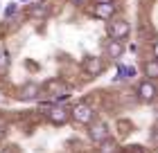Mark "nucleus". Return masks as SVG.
Wrapping results in <instances>:
<instances>
[{
	"mask_svg": "<svg viewBox=\"0 0 158 153\" xmlns=\"http://www.w3.org/2000/svg\"><path fill=\"white\" fill-rule=\"evenodd\" d=\"M48 14H50V7L45 2H43V5H34L32 9H30V16L32 18H45Z\"/></svg>",
	"mask_w": 158,
	"mask_h": 153,
	"instance_id": "nucleus-13",
	"label": "nucleus"
},
{
	"mask_svg": "<svg viewBox=\"0 0 158 153\" xmlns=\"http://www.w3.org/2000/svg\"><path fill=\"white\" fill-rule=\"evenodd\" d=\"M118 151H120L118 142L111 140V137H106L104 142H99V149H97V153H118Z\"/></svg>",
	"mask_w": 158,
	"mask_h": 153,
	"instance_id": "nucleus-11",
	"label": "nucleus"
},
{
	"mask_svg": "<svg viewBox=\"0 0 158 153\" xmlns=\"http://www.w3.org/2000/svg\"><path fill=\"white\" fill-rule=\"evenodd\" d=\"M39 95H41V86L30 81V83H25L23 88L18 90V99L20 101H34V99H39Z\"/></svg>",
	"mask_w": 158,
	"mask_h": 153,
	"instance_id": "nucleus-8",
	"label": "nucleus"
},
{
	"mask_svg": "<svg viewBox=\"0 0 158 153\" xmlns=\"http://www.w3.org/2000/svg\"><path fill=\"white\" fill-rule=\"evenodd\" d=\"M142 70H145V74H147L149 79H158V61H156V59L147 61V63H145V68H142Z\"/></svg>",
	"mask_w": 158,
	"mask_h": 153,
	"instance_id": "nucleus-14",
	"label": "nucleus"
},
{
	"mask_svg": "<svg viewBox=\"0 0 158 153\" xmlns=\"http://www.w3.org/2000/svg\"><path fill=\"white\" fill-rule=\"evenodd\" d=\"M7 68H9V52L0 45V74H2Z\"/></svg>",
	"mask_w": 158,
	"mask_h": 153,
	"instance_id": "nucleus-15",
	"label": "nucleus"
},
{
	"mask_svg": "<svg viewBox=\"0 0 158 153\" xmlns=\"http://www.w3.org/2000/svg\"><path fill=\"white\" fill-rule=\"evenodd\" d=\"M16 11H18V2H9V5L5 7L2 16H5V18H14V16H16Z\"/></svg>",
	"mask_w": 158,
	"mask_h": 153,
	"instance_id": "nucleus-16",
	"label": "nucleus"
},
{
	"mask_svg": "<svg viewBox=\"0 0 158 153\" xmlns=\"http://www.w3.org/2000/svg\"><path fill=\"white\" fill-rule=\"evenodd\" d=\"M88 135H90V140L93 142H104L106 137H109V124H104V122H95V124H90V131H88Z\"/></svg>",
	"mask_w": 158,
	"mask_h": 153,
	"instance_id": "nucleus-9",
	"label": "nucleus"
},
{
	"mask_svg": "<svg viewBox=\"0 0 158 153\" xmlns=\"http://www.w3.org/2000/svg\"><path fill=\"white\" fill-rule=\"evenodd\" d=\"M41 90L45 92L48 97H52L54 104H59V101H66V99L70 97V88L61 81V79H48V81L41 86Z\"/></svg>",
	"mask_w": 158,
	"mask_h": 153,
	"instance_id": "nucleus-1",
	"label": "nucleus"
},
{
	"mask_svg": "<svg viewBox=\"0 0 158 153\" xmlns=\"http://www.w3.org/2000/svg\"><path fill=\"white\" fill-rule=\"evenodd\" d=\"M70 2H73V5H81L84 0H70Z\"/></svg>",
	"mask_w": 158,
	"mask_h": 153,
	"instance_id": "nucleus-20",
	"label": "nucleus"
},
{
	"mask_svg": "<svg viewBox=\"0 0 158 153\" xmlns=\"http://www.w3.org/2000/svg\"><path fill=\"white\" fill-rule=\"evenodd\" d=\"M135 77V68L133 65H120L118 68V79H122V81H129V79Z\"/></svg>",
	"mask_w": 158,
	"mask_h": 153,
	"instance_id": "nucleus-12",
	"label": "nucleus"
},
{
	"mask_svg": "<svg viewBox=\"0 0 158 153\" xmlns=\"http://www.w3.org/2000/svg\"><path fill=\"white\" fill-rule=\"evenodd\" d=\"M104 50H106V56H109V59H120V56L124 54V45H122V41H109Z\"/></svg>",
	"mask_w": 158,
	"mask_h": 153,
	"instance_id": "nucleus-10",
	"label": "nucleus"
},
{
	"mask_svg": "<svg viewBox=\"0 0 158 153\" xmlns=\"http://www.w3.org/2000/svg\"><path fill=\"white\" fill-rule=\"evenodd\" d=\"M48 119L52 122V124H66L70 119V111L66 106H61V104H56V106H50L48 108Z\"/></svg>",
	"mask_w": 158,
	"mask_h": 153,
	"instance_id": "nucleus-6",
	"label": "nucleus"
},
{
	"mask_svg": "<svg viewBox=\"0 0 158 153\" xmlns=\"http://www.w3.org/2000/svg\"><path fill=\"white\" fill-rule=\"evenodd\" d=\"M152 142H154V144H158V126L152 131Z\"/></svg>",
	"mask_w": 158,
	"mask_h": 153,
	"instance_id": "nucleus-18",
	"label": "nucleus"
},
{
	"mask_svg": "<svg viewBox=\"0 0 158 153\" xmlns=\"http://www.w3.org/2000/svg\"><path fill=\"white\" fill-rule=\"evenodd\" d=\"M118 11L115 2H95V9H93V16L99 20H111Z\"/></svg>",
	"mask_w": 158,
	"mask_h": 153,
	"instance_id": "nucleus-5",
	"label": "nucleus"
},
{
	"mask_svg": "<svg viewBox=\"0 0 158 153\" xmlns=\"http://www.w3.org/2000/svg\"><path fill=\"white\" fill-rule=\"evenodd\" d=\"M93 117H95V108H93L90 104H86V101H79L73 111H70V119H73L75 124H81V126L90 124Z\"/></svg>",
	"mask_w": 158,
	"mask_h": 153,
	"instance_id": "nucleus-2",
	"label": "nucleus"
},
{
	"mask_svg": "<svg viewBox=\"0 0 158 153\" xmlns=\"http://www.w3.org/2000/svg\"><path fill=\"white\" fill-rule=\"evenodd\" d=\"M156 95H158V88H156V83L152 81V79H147V81H142L138 86V97H140V101H154Z\"/></svg>",
	"mask_w": 158,
	"mask_h": 153,
	"instance_id": "nucleus-7",
	"label": "nucleus"
},
{
	"mask_svg": "<svg viewBox=\"0 0 158 153\" xmlns=\"http://www.w3.org/2000/svg\"><path fill=\"white\" fill-rule=\"evenodd\" d=\"M118 153H147L142 147H138V144H133V147H124V149H120Z\"/></svg>",
	"mask_w": 158,
	"mask_h": 153,
	"instance_id": "nucleus-17",
	"label": "nucleus"
},
{
	"mask_svg": "<svg viewBox=\"0 0 158 153\" xmlns=\"http://www.w3.org/2000/svg\"><path fill=\"white\" fill-rule=\"evenodd\" d=\"M106 32H109L111 41H124L129 34H131V25H129V20L124 18H111V23L106 25Z\"/></svg>",
	"mask_w": 158,
	"mask_h": 153,
	"instance_id": "nucleus-3",
	"label": "nucleus"
},
{
	"mask_svg": "<svg viewBox=\"0 0 158 153\" xmlns=\"http://www.w3.org/2000/svg\"><path fill=\"white\" fill-rule=\"evenodd\" d=\"M154 59H156V61H158V41H156V43H154Z\"/></svg>",
	"mask_w": 158,
	"mask_h": 153,
	"instance_id": "nucleus-19",
	"label": "nucleus"
},
{
	"mask_svg": "<svg viewBox=\"0 0 158 153\" xmlns=\"http://www.w3.org/2000/svg\"><path fill=\"white\" fill-rule=\"evenodd\" d=\"M95 2H113V0H95Z\"/></svg>",
	"mask_w": 158,
	"mask_h": 153,
	"instance_id": "nucleus-21",
	"label": "nucleus"
},
{
	"mask_svg": "<svg viewBox=\"0 0 158 153\" xmlns=\"http://www.w3.org/2000/svg\"><path fill=\"white\" fill-rule=\"evenodd\" d=\"M20 2H27V0H20Z\"/></svg>",
	"mask_w": 158,
	"mask_h": 153,
	"instance_id": "nucleus-22",
	"label": "nucleus"
},
{
	"mask_svg": "<svg viewBox=\"0 0 158 153\" xmlns=\"http://www.w3.org/2000/svg\"><path fill=\"white\" fill-rule=\"evenodd\" d=\"M81 70H84V74H88V77H99L106 70V63H104V59H99V56H86L84 63H81Z\"/></svg>",
	"mask_w": 158,
	"mask_h": 153,
	"instance_id": "nucleus-4",
	"label": "nucleus"
}]
</instances>
